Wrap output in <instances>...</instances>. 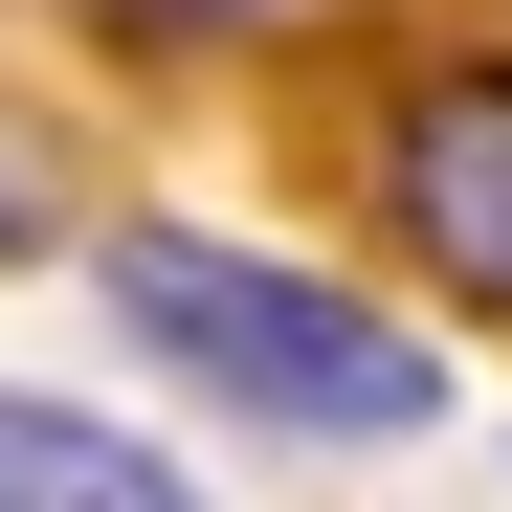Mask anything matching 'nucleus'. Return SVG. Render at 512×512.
<instances>
[{"mask_svg":"<svg viewBox=\"0 0 512 512\" xmlns=\"http://www.w3.org/2000/svg\"><path fill=\"white\" fill-rule=\"evenodd\" d=\"M112 312L156 379H201L245 423H290V446H423L446 423V379H423V334L312 290L290 245H223V223H112Z\"/></svg>","mask_w":512,"mask_h":512,"instance_id":"f257e3e1","label":"nucleus"},{"mask_svg":"<svg viewBox=\"0 0 512 512\" xmlns=\"http://www.w3.org/2000/svg\"><path fill=\"white\" fill-rule=\"evenodd\" d=\"M379 223L468 312H512V67H423V90L379 112Z\"/></svg>","mask_w":512,"mask_h":512,"instance_id":"f03ea898","label":"nucleus"},{"mask_svg":"<svg viewBox=\"0 0 512 512\" xmlns=\"http://www.w3.org/2000/svg\"><path fill=\"white\" fill-rule=\"evenodd\" d=\"M0 512H201V490L156 468L134 423H90V401H45V379H0Z\"/></svg>","mask_w":512,"mask_h":512,"instance_id":"7ed1b4c3","label":"nucleus"},{"mask_svg":"<svg viewBox=\"0 0 512 512\" xmlns=\"http://www.w3.org/2000/svg\"><path fill=\"white\" fill-rule=\"evenodd\" d=\"M23 245H67V156H45V134H0V268H23Z\"/></svg>","mask_w":512,"mask_h":512,"instance_id":"20e7f679","label":"nucleus"}]
</instances>
